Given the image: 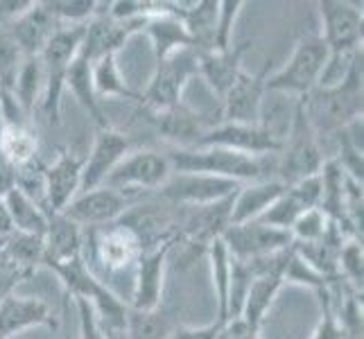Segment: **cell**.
<instances>
[{
  "label": "cell",
  "instance_id": "1",
  "mask_svg": "<svg viewBox=\"0 0 364 339\" xmlns=\"http://www.w3.org/2000/svg\"><path fill=\"white\" fill-rule=\"evenodd\" d=\"M308 124L317 136H335L350 122L362 118V55L350 66L348 75L335 86H317L308 95L299 97Z\"/></svg>",
  "mask_w": 364,
  "mask_h": 339
},
{
  "label": "cell",
  "instance_id": "2",
  "mask_svg": "<svg viewBox=\"0 0 364 339\" xmlns=\"http://www.w3.org/2000/svg\"><path fill=\"white\" fill-rule=\"evenodd\" d=\"M172 172L183 174H206V177H220L237 183H251L265 179L267 158L269 156H247L222 147H188V149H170L166 152Z\"/></svg>",
  "mask_w": 364,
  "mask_h": 339
},
{
  "label": "cell",
  "instance_id": "3",
  "mask_svg": "<svg viewBox=\"0 0 364 339\" xmlns=\"http://www.w3.org/2000/svg\"><path fill=\"white\" fill-rule=\"evenodd\" d=\"M86 25L59 28L50 36L48 45L39 55L41 66H43V95H41L39 109L43 111L48 122H53V124L61 122L59 113H61V95L66 91V75L73 61L80 57Z\"/></svg>",
  "mask_w": 364,
  "mask_h": 339
},
{
  "label": "cell",
  "instance_id": "4",
  "mask_svg": "<svg viewBox=\"0 0 364 339\" xmlns=\"http://www.w3.org/2000/svg\"><path fill=\"white\" fill-rule=\"evenodd\" d=\"M323 152L319 145V136L308 124L304 109L296 102L294 118L290 122L287 136H283V147L276 154V179L285 185L315 177L323 168Z\"/></svg>",
  "mask_w": 364,
  "mask_h": 339
},
{
  "label": "cell",
  "instance_id": "5",
  "mask_svg": "<svg viewBox=\"0 0 364 339\" xmlns=\"http://www.w3.org/2000/svg\"><path fill=\"white\" fill-rule=\"evenodd\" d=\"M193 77H199V53L195 48L177 50L163 61H156L152 80L141 91V104L149 113L177 107Z\"/></svg>",
  "mask_w": 364,
  "mask_h": 339
},
{
  "label": "cell",
  "instance_id": "6",
  "mask_svg": "<svg viewBox=\"0 0 364 339\" xmlns=\"http://www.w3.org/2000/svg\"><path fill=\"white\" fill-rule=\"evenodd\" d=\"M328 45L323 43L319 34L304 36L292 57L287 59V64L272 72L267 77V93L269 91H281V93H294L299 97L308 95L312 89H317L319 77L328 64Z\"/></svg>",
  "mask_w": 364,
  "mask_h": 339
},
{
  "label": "cell",
  "instance_id": "7",
  "mask_svg": "<svg viewBox=\"0 0 364 339\" xmlns=\"http://www.w3.org/2000/svg\"><path fill=\"white\" fill-rule=\"evenodd\" d=\"M195 147H222L247 156H274L281 152L283 136H279L267 124H240V122H215L199 138Z\"/></svg>",
  "mask_w": 364,
  "mask_h": 339
},
{
  "label": "cell",
  "instance_id": "8",
  "mask_svg": "<svg viewBox=\"0 0 364 339\" xmlns=\"http://www.w3.org/2000/svg\"><path fill=\"white\" fill-rule=\"evenodd\" d=\"M321 30L319 36L328 45L331 57H348L362 50V5L346 0H321L317 3Z\"/></svg>",
  "mask_w": 364,
  "mask_h": 339
},
{
  "label": "cell",
  "instance_id": "9",
  "mask_svg": "<svg viewBox=\"0 0 364 339\" xmlns=\"http://www.w3.org/2000/svg\"><path fill=\"white\" fill-rule=\"evenodd\" d=\"M170 177L172 168L166 154L156 152V149H136L118 163L107 177L105 185L122 195H127V190L156 193Z\"/></svg>",
  "mask_w": 364,
  "mask_h": 339
},
{
  "label": "cell",
  "instance_id": "10",
  "mask_svg": "<svg viewBox=\"0 0 364 339\" xmlns=\"http://www.w3.org/2000/svg\"><path fill=\"white\" fill-rule=\"evenodd\" d=\"M122 226L138 237L143 251L156 249L174 242L179 226V206H172L163 199H149V202L129 206L124 215L118 220Z\"/></svg>",
  "mask_w": 364,
  "mask_h": 339
},
{
  "label": "cell",
  "instance_id": "11",
  "mask_svg": "<svg viewBox=\"0 0 364 339\" xmlns=\"http://www.w3.org/2000/svg\"><path fill=\"white\" fill-rule=\"evenodd\" d=\"M240 185L242 183L237 181L206 177V174L172 172V177L156 190V197L172 206H202L235 195Z\"/></svg>",
  "mask_w": 364,
  "mask_h": 339
},
{
  "label": "cell",
  "instance_id": "12",
  "mask_svg": "<svg viewBox=\"0 0 364 339\" xmlns=\"http://www.w3.org/2000/svg\"><path fill=\"white\" fill-rule=\"evenodd\" d=\"M89 242L93 260L107 274H118L129 267H136L138 258L143 254L138 237L120 222L89 231Z\"/></svg>",
  "mask_w": 364,
  "mask_h": 339
},
{
  "label": "cell",
  "instance_id": "13",
  "mask_svg": "<svg viewBox=\"0 0 364 339\" xmlns=\"http://www.w3.org/2000/svg\"><path fill=\"white\" fill-rule=\"evenodd\" d=\"M222 242L227 244L229 254L235 260H256L287 249L292 244V235L254 220L245 224H231L224 231Z\"/></svg>",
  "mask_w": 364,
  "mask_h": 339
},
{
  "label": "cell",
  "instance_id": "14",
  "mask_svg": "<svg viewBox=\"0 0 364 339\" xmlns=\"http://www.w3.org/2000/svg\"><path fill=\"white\" fill-rule=\"evenodd\" d=\"M132 206L129 197L118 190L102 185L89 193H80L73 202L61 210V215H66L70 222H75L80 229H100V226H109L118 222L124 210Z\"/></svg>",
  "mask_w": 364,
  "mask_h": 339
},
{
  "label": "cell",
  "instance_id": "15",
  "mask_svg": "<svg viewBox=\"0 0 364 339\" xmlns=\"http://www.w3.org/2000/svg\"><path fill=\"white\" fill-rule=\"evenodd\" d=\"M129 149H132V141L122 131L114 127L97 129L89 154L84 156L80 193H89V190H95V188H102L107 177L114 172V168L129 154Z\"/></svg>",
  "mask_w": 364,
  "mask_h": 339
},
{
  "label": "cell",
  "instance_id": "16",
  "mask_svg": "<svg viewBox=\"0 0 364 339\" xmlns=\"http://www.w3.org/2000/svg\"><path fill=\"white\" fill-rule=\"evenodd\" d=\"M269 64L260 72H247L242 70L237 75L231 89L224 93L222 102V120L224 122H240V124H258L260 111H262V97L267 93V77H269Z\"/></svg>",
  "mask_w": 364,
  "mask_h": 339
},
{
  "label": "cell",
  "instance_id": "17",
  "mask_svg": "<svg viewBox=\"0 0 364 339\" xmlns=\"http://www.w3.org/2000/svg\"><path fill=\"white\" fill-rule=\"evenodd\" d=\"M170 244H163L156 249H147L141 254L136 262L134 276V292L129 308L132 310H159L163 301V283H166V267L170 260Z\"/></svg>",
  "mask_w": 364,
  "mask_h": 339
},
{
  "label": "cell",
  "instance_id": "18",
  "mask_svg": "<svg viewBox=\"0 0 364 339\" xmlns=\"http://www.w3.org/2000/svg\"><path fill=\"white\" fill-rule=\"evenodd\" d=\"M84 156L75 152H59L57 158L46 166V199L43 208L48 212H61L82 190Z\"/></svg>",
  "mask_w": 364,
  "mask_h": 339
},
{
  "label": "cell",
  "instance_id": "19",
  "mask_svg": "<svg viewBox=\"0 0 364 339\" xmlns=\"http://www.w3.org/2000/svg\"><path fill=\"white\" fill-rule=\"evenodd\" d=\"M149 116H152L156 131L166 138V141H170L174 145V149L195 147L199 143V138L215 124L206 116H202V113L186 107L183 102H179L177 107H172L168 111L149 113Z\"/></svg>",
  "mask_w": 364,
  "mask_h": 339
},
{
  "label": "cell",
  "instance_id": "20",
  "mask_svg": "<svg viewBox=\"0 0 364 339\" xmlns=\"http://www.w3.org/2000/svg\"><path fill=\"white\" fill-rule=\"evenodd\" d=\"M136 30L132 25L116 23L107 14V3H100L97 14L89 21L84 32V41L80 48V57L89 64L102 59L107 55H118V50L127 43L129 36H134Z\"/></svg>",
  "mask_w": 364,
  "mask_h": 339
},
{
  "label": "cell",
  "instance_id": "21",
  "mask_svg": "<svg viewBox=\"0 0 364 339\" xmlns=\"http://www.w3.org/2000/svg\"><path fill=\"white\" fill-rule=\"evenodd\" d=\"M59 28L61 25L48 11L46 3H32L18 18H14L7 25V32L11 34V39L18 43L25 59H30V57H39L43 53L50 36Z\"/></svg>",
  "mask_w": 364,
  "mask_h": 339
},
{
  "label": "cell",
  "instance_id": "22",
  "mask_svg": "<svg viewBox=\"0 0 364 339\" xmlns=\"http://www.w3.org/2000/svg\"><path fill=\"white\" fill-rule=\"evenodd\" d=\"M84 229L70 222L61 212H50L48 229L43 235V265L50 269L55 265L84 258Z\"/></svg>",
  "mask_w": 364,
  "mask_h": 339
},
{
  "label": "cell",
  "instance_id": "23",
  "mask_svg": "<svg viewBox=\"0 0 364 339\" xmlns=\"http://www.w3.org/2000/svg\"><path fill=\"white\" fill-rule=\"evenodd\" d=\"M251 45H254V41H242L237 45L233 43L229 50L199 53V77L210 86L213 93L224 97V93L231 89L237 75L242 72V59Z\"/></svg>",
  "mask_w": 364,
  "mask_h": 339
},
{
  "label": "cell",
  "instance_id": "24",
  "mask_svg": "<svg viewBox=\"0 0 364 339\" xmlns=\"http://www.w3.org/2000/svg\"><path fill=\"white\" fill-rule=\"evenodd\" d=\"M34 325H57L46 301L16 294L0 301V339H11Z\"/></svg>",
  "mask_w": 364,
  "mask_h": 339
},
{
  "label": "cell",
  "instance_id": "25",
  "mask_svg": "<svg viewBox=\"0 0 364 339\" xmlns=\"http://www.w3.org/2000/svg\"><path fill=\"white\" fill-rule=\"evenodd\" d=\"M143 32L149 36V41H152V50H154L156 61H163L166 57L177 53V50L195 48L191 34H188L186 25L177 16L172 3H166V9H163L161 14L149 18L143 25Z\"/></svg>",
  "mask_w": 364,
  "mask_h": 339
},
{
  "label": "cell",
  "instance_id": "26",
  "mask_svg": "<svg viewBox=\"0 0 364 339\" xmlns=\"http://www.w3.org/2000/svg\"><path fill=\"white\" fill-rule=\"evenodd\" d=\"M285 188L287 185L279 179H260V181L242 183L240 190L233 195L231 224H245L258 220L285 193Z\"/></svg>",
  "mask_w": 364,
  "mask_h": 339
},
{
  "label": "cell",
  "instance_id": "27",
  "mask_svg": "<svg viewBox=\"0 0 364 339\" xmlns=\"http://www.w3.org/2000/svg\"><path fill=\"white\" fill-rule=\"evenodd\" d=\"M283 285L285 283L281 274H260L251 279L245 303H242V312H240V317L251 328L260 330V325L265 321L267 312L272 310L276 296L283 290Z\"/></svg>",
  "mask_w": 364,
  "mask_h": 339
},
{
  "label": "cell",
  "instance_id": "28",
  "mask_svg": "<svg viewBox=\"0 0 364 339\" xmlns=\"http://www.w3.org/2000/svg\"><path fill=\"white\" fill-rule=\"evenodd\" d=\"M66 91H70L73 97L80 102V107L89 113V118H93L97 129L111 127L109 120H107V113L102 109V102H100V97L95 95L93 77H91V64L86 59L77 57L70 64L68 75H66Z\"/></svg>",
  "mask_w": 364,
  "mask_h": 339
},
{
  "label": "cell",
  "instance_id": "29",
  "mask_svg": "<svg viewBox=\"0 0 364 339\" xmlns=\"http://www.w3.org/2000/svg\"><path fill=\"white\" fill-rule=\"evenodd\" d=\"M3 202H5V208L9 212L16 233L36 235V237L46 235L50 212L43 206H39L28 195H23L18 188H11V190L3 197Z\"/></svg>",
  "mask_w": 364,
  "mask_h": 339
},
{
  "label": "cell",
  "instance_id": "30",
  "mask_svg": "<svg viewBox=\"0 0 364 339\" xmlns=\"http://www.w3.org/2000/svg\"><path fill=\"white\" fill-rule=\"evenodd\" d=\"M206 256L210 262L213 276V290L218 298V317L220 321H227L229 315V290H231V276H233V256L229 254L227 244L220 240H213L206 249Z\"/></svg>",
  "mask_w": 364,
  "mask_h": 339
},
{
  "label": "cell",
  "instance_id": "31",
  "mask_svg": "<svg viewBox=\"0 0 364 339\" xmlns=\"http://www.w3.org/2000/svg\"><path fill=\"white\" fill-rule=\"evenodd\" d=\"M91 77H93V89L97 97H124V99L141 102V93L129 89L127 80L122 77L116 55H107L102 59L93 61Z\"/></svg>",
  "mask_w": 364,
  "mask_h": 339
},
{
  "label": "cell",
  "instance_id": "32",
  "mask_svg": "<svg viewBox=\"0 0 364 339\" xmlns=\"http://www.w3.org/2000/svg\"><path fill=\"white\" fill-rule=\"evenodd\" d=\"M0 154L14 170L39 158V141H36L32 127L5 124L3 136H0Z\"/></svg>",
  "mask_w": 364,
  "mask_h": 339
},
{
  "label": "cell",
  "instance_id": "33",
  "mask_svg": "<svg viewBox=\"0 0 364 339\" xmlns=\"http://www.w3.org/2000/svg\"><path fill=\"white\" fill-rule=\"evenodd\" d=\"M9 93L14 95L18 107L28 113V116H32L43 95V66L39 57H30L23 61V66L16 75V82L11 86Z\"/></svg>",
  "mask_w": 364,
  "mask_h": 339
},
{
  "label": "cell",
  "instance_id": "34",
  "mask_svg": "<svg viewBox=\"0 0 364 339\" xmlns=\"http://www.w3.org/2000/svg\"><path fill=\"white\" fill-rule=\"evenodd\" d=\"M177 328L174 321L163 315L161 310H132L127 312V323H124V339H168L172 330Z\"/></svg>",
  "mask_w": 364,
  "mask_h": 339
},
{
  "label": "cell",
  "instance_id": "35",
  "mask_svg": "<svg viewBox=\"0 0 364 339\" xmlns=\"http://www.w3.org/2000/svg\"><path fill=\"white\" fill-rule=\"evenodd\" d=\"M337 276L340 281L348 285V290L362 294V281H364V254H362V240H346L337 254Z\"/></svg>",
  "mask_w": 364,
  "mask_h": 339
},
{
  "label": "cell",
  "instance_id": "36",
  "mask_svg": "<svg viewBox=\"0 0 364 339\" xmlns=\"http://www.w3.org/2000/svg\"><path fill=\"white\" fill-rule=\"evenodd\" d=\"M46 7L61 28H68V25L89 23L97 14L100 3L95 0H48Z\"/></svg>",
  "mask_w": 364,
  "mask_h": 339
},
{
  "label": "cell",
  "instance_id": "37",
  "mask_svg": "<svg viewBox=\"0 0 364 339\" xmlns=\"http://www.w3.org/2000/svg\"><path fill=\"white\" fill-rule=\"evenodd\" d=\"M283 283L285 285H304L315 292H321L326 287H331V283H337V281L323 279L321 274H317L304 258L296 254L294 247H290V254H287L285 267H283Z\"/></svg>",
  "mask_w": 364,
  "mask_h": 339
},
{
  "label": "cell",
  "instance_id": "38",
  "mask_svg": "<svg viewBox=\"0 0 364 339\" xmlns=\"http://www.w3.org/2000/svg\"><path fill=\"white\" fill-rule=\"evenodd\" d=\"M23 61L25 55L21 53L18 43L11 39L7 28H0V93L11 91Z\"/></svg>",
  "mask_w": 364,
  "mask_h": 339
},
{
  "label": "cell",
  "instance_id": "39",
  "mask_svg": "<svg viewBox=\"0 0 364 339\" xmlns=\"http://www.w3.org/2000/svg\"><path fill=\"white\" fill-rule=\"evenodd\" d=\"M245 3L242 0H220L218 18H215V36H213V50H229L233 45L235 21L240 16Z\"/></svg>",
  "mask_w": 364,
  "mask_h": 339
},
{
  "label": "cell",
  "instance_id": "40",
  "mask_svg": "<svg viewBox=\"0 0 364 339\" xmlns=\"http://www.w3.org/2000/svg\"><path fill=\"white\" fill-rule=\"evenodd\" d=\"M14 179H16L14 188H18L23 195H28L39 206H43V199H46V163L41 158H34L32 163H28V166L16 168Z\"/></svg>",
  "mask_w": 364,
  "mask_h": 339
},
{
  "label": "cell",
  "instance_id": "41",
  "mask_svg": "<svg viewBox=\"0 0 364 339\" xmlns=\"http://www.w3.org/2000/svg\"><path fill=\"white\" fill-rule=\"evenodd\" d=\"M331 229V220L326 217V212L321 208H310L301 215L294 226L290 229L292 242H315L328 233Z\"/></svg>",
  "mask_w": 364,
  "mask_h": 339
},
{
  "label": "cell",
  "instance_id": "42",
  "mask_svg": "<svg viewBox=\"0 0 364 339\" xmlns=\"http://www.w3.org/2000/svg\"><path fill=\"white\" fill-rule=\"evenodd\" d=\"M319 294V306H321V319L317 323L315 333H312V339H346L344 328L340 319H337V312L333 306V294H331V287L317 292Z\"/></svg>",
  "mask_w": 364,
  "mask_h": 339
},
{
  "label": "cell",
  "instance_id": "43",
  "mask_svg": "<svg viewBox=\"0 0 364 339\" xmlns=\"http://www.w3.org/2000/svg\"><path fill=\"white\" fill-rule=\"evenodd\" d=\"M30 274H25L18 265H14L3 251H0V301H5L9 294H14L16 285H21Z\"/></svg>",
  "mask_w": 364,
  "mask_h": 339
},
{
  "label": "cell",
  "instance_id": "44",
  "mask_svg": "<svg viewBox=\"0 0 364 339\" xmlns=\"http://www.w3.org/2000/svg\"><path fill=\"white\" fill-rule=\"evenodd\" d=\"M75 303H77L80 310V339H109L102 325L97 323L93 308L82 298H75Z\"/></svg>",
  "mask_w": 364,
  "mask_h": 339
},
{
  "label": "cell",
  "instance_id": "45",
  "mask_svg": "<svg viewBox=\"0 0 364 339\" xmlns=\"http://www.w3.org/2000/svg\"><path fill=\"white\" fill-rule=\"evenodd\" d=\"M222 321L215 319L206 325H177L168 339H218Z\"/></svg>",
  "mask_w": 364,
  "mask_h": 339
},
{
  "label": "cell",
  "instance_id": "46",
  "mask_svg": "<svg viewBox=\"0 0 364 339\" xmlns=\"http://www.w3.org/2000/svg\"><path fill=\"white\" fill-rule=\"evenodd\" d=\"M258 337H260V330L251 328L242 317L222 321V328L218 333V339H258Z\"/></svg>",
  "mask_w": 364,
  "mask_h": 339
},
{
  "label": "cell",
  "instance_id": "47",
  "mask_svg": "<svg viewBox=\"0 0 364 339\" xmlns=\"http://www.w3.org/2000/svg\"><path fill=\"white\" fill-rule=\"evenodd\" d=\"M30 5H32V0H0V28H7V25L14 18H18Z\"/></svg>",
  "mask_w": 364,
  "mask_h": 339
},
{
  "label": "cell",
  "instance_id": "48",
  "mask_svg": "<svg viewBox=\"0 0 364 339\" xmlns=\"http://www.w3.org/2000/svg\"><path fill=\"white\" fill-rule=\"evenodd\" d=\"M16 185V179H14V168L9 166V163L3 158L0 154V199H3L11 188Z\"/></svg>",
  "mask_w": 364,
  "mask_h": 339
}]
</instances>
